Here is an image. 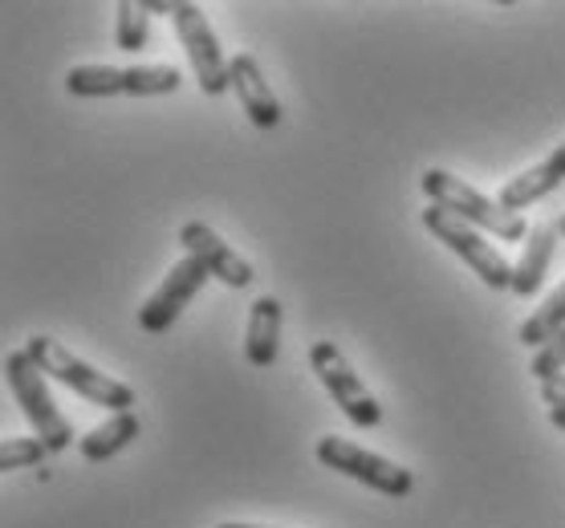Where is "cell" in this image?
I'll return each mask as SVG.
<instances>
[{"label": "cell", "instance_id": "obj_1", "mask_svg": "<svg viewBox=\"0 0 565 528\" xmlns=\"http://www.w3.org/2000/svg\"><path fill=\"white\" fill-rule=\"evenodd\" d=\"M419 183H424L427 200H431L436 207H444V212H451V216L468 219V224L480 228V233H492L497 240H504V245L525 240V236L533 233L521 212L501 207V200H489L484 192H476L468 180H456L451 171L427 168Z\"/></svg>", "mask_w": 565, "mask_h": 528}, {"label": "cell", "instance_id": "obj_2", "mask_svg": "<svg viewBox=\"0 0 565 528\" xmlns=\"http://www.w3.org/2000/svg\"><path fill=\"white\" fill-rule=\"evenodd\" d=\"M25 354L41 366V374H50L57 382H65L70 390H77L86 402L94 407H106L110 414H122L135 407V390L127 382H118L110 374L94 370L90 362H82L74 349H65L57 337H45V334H33L25 342Z\"/></svg>", "mask_w": 565, "mask_h": 528}, {"label": "cell", "instance_id": "obj_3", "mask_svg": "<svg viewBox=\"0 0 565 528\" xmlns=\"http://www.w3.org/2000/svg\"><path fill=\"white\" fill-rule=\"evenodd\" d=\"M424 228L436 236L439 245H448L489 289H497V293H501V289H513V265H509L501 248L492 245L480 228H472L468 219L451 216V212H444V207H436V204H427Z\"/></svg>", "mask_w": 565, "mask_h": 528}, {"label": "cell", "instance_id": "obj_4", "mask_svg": "<svg viewBox=\"0 0 565 528\" xmlns=\"http://www.w3.org/2000/svg\"><path fill=\"white\" fill-rule=\"evenodd\" d=\"M4 378H9V390H13L17 407L25 411V419L33 423L38 439H45V448L50 451H65L74 443V427L57 411V402H53L50 387H45V374L33 358H29L25 349H13L9 358H4Z\"/></svg>", "mask_w": 565, "mask_h": 528}, {"label": "cell", "instance_id": "obj_5", "mask_svg": "<svg viewBox=\"0 0 565 528\" xmlns=\"http://www.w3.org/2000/svg\"><path fill=\"white\" fill-rule=\"evenodd\" d=\"M318 460L330 467V472H342V476L359 479V484L383 492L391 500H403V496L415 488V476L403 464H391V460H383V455H374V451L359 448V443H350V439H342V435H321Z\"/></svg>", "mask_w": 565, "mask_h": 528}, {"label": "cell", "instance_id": "obj_6", "mask_svg": "<svg viewBox=\"0 0 565 528\" xmlns=\"http://www.w3.org/2000/svg\"><path fill=\"white\" fill-rule=\"evenodd\" d=\"M309 366H313V374L321 378V387L330 390V399L342 407V414H347L350 423L362 427V431H371V427L383 423L379 399L366 390V382H362L359 374L350 370V362L338 354L334 342H313V346H309Z\"/></svg>", "mask_w": 565, "mask_h": 528}, {"label": "cell", "instance_id": "obj_7", "mask_svg": "<svg viewBox=\"0 0 565 528\" xmlns=\"http://www.w3.org/2000/svg\"><path fill=\"white\" fill-rule=\"evenodd\" d=\"M171 25H175V33H180V45L188 50L195 86H200L207 98L232 90L228 57L220 53V41H216V33H212V25H207L204 9H200V4H188V0H175V9H171Z\"/></svg>", "mask_w": 565, "mask_h": 528}, {"label": "cell", "instance_id": "obj_8", "mask_svg": "<svg viewBox=\"0 0 565 528\" xmlns=\"http://www.w3.org/2000/svg\"><path fill=\"white\" fill-rule=\"evenodd\" d=\"M207 277H212V272H207L195 257L175 260V265L168 269V277L159 281V289L142 301V310H139L142 334H168L171 325H175V317L192 305V297L207 284Z\"/></svg>", "mask_w": 565, "mask_h": 528}, {"label": "cell", "instance_id": "obj_9", "mask_svg": "<svg viewBox=\"0 0 565 528\" xmlns=\"http://www.w3.org/2000/svg\"><path fill=\"white\" fill-rule=\"evenodd\" d=\"M180 245L188 248V257L200 260L216 281L232 284V289H248V284H253V265H248L232 245H224L216 228H207L204 219H188V224H183Z\"/></svg>", "mask_w": 565, "mask_h": 528}, {"label": "cell", "instance_id": "obj_10", "mask_svg": "<svg viewBox=\"0 0 565 528\" xmlns=\"http://www.w3.org/2000/svg\"><path fill=\"white\" fill-rule=\"evenodd\" d=\"M228 82H232V94L241 98V110L248 115L253 127L273 130L277 122H281V103H277L273 86L265 82L260 62L253 57V53H236V57H228Z\"/></svg>", "mask_w": 565, "mask_h": 528}, {"label": "cell", "instance_id": "obj_11", "mask_svg": "<svg viewBox=\"0 0 565 528\" xmlns=\"http://www.w3.org/2000/svg\"><path fill=\"white\" fill-rule=\"evenodd\" d=\"M562 183H565V142L553 147V155L545 159V163L521 171L516 180L504 183L497 200H501V207H509V212H521V207L537 204V200H545L550 192H557Z\"/></svg>", "mask_w": 565, "mask_h": 528}, {"label": "cell", "instance_id": "obj_12", "mask_svg": "<svg viewBox=\"0 0 565 528\" xmlns=\"http://www.w3.org/2000/svg\"><path fill=\"white\" fill-rule=\"evenodd\" d=\"M277 354H281V301L277 297H257L245 330V358L265 370V366L277 362Z\"/></svg>", "mask_w": 565, "mask_h": 528}, {"label": "cell", "instance_id": "obj_13", "mask_svg": "<svg viewBox=\"0 0 565 528\" xmlns=\"http://www.w3.org/2000/svg\"><path fill=\"white\" fill-rule=\"evenodd\" d=\"M553 245H557V228H545V224H537V228L525 236L521 260L513 265V293L516 297H533L541 284H545V269H550V260H553Z\"/></svg>", "mask_w": 565, "mask_h": 528}, {"label": "cell", "instance_id": "obj_14", "mask_svg": "<svg viewBox=\"0 0 565 528\" xmlns=\"http://www.w3.org/2000/svg\"><path fill=\"white\" fill-rule=\"evenodd\" d=\"M142 423L135 411H122V414H110L106 423H98L94 431L77 439V448H82V460H90V464H103L110 455H118L122 448H130L135 439H139Z\"/></svg>", "mask_w": 565, "mask_h": 528}, {"label": "cell", "instance_id": "obj_15", "mask_svg": "<svg viewBox=\"0 0 565 528\" xmlns=\"http://www.w3.org/2000/svg\"><path fill=\"white\" fill-rule=\"evenodd\" d=\"M65 90L74 98H110L127 94V65H74L65 74Z\"/></svg>", "mask_w": 565, "mask_h": 528}, {"label": "cell", "instance_id": "obj_16", "mask_svg": "<svg viewBox=\"0 0 565 528\" xmlns=\"http://www.w3.org/2000/svg\"><path fill=\"white\" fill-rule=\"evenodd\" d=\"M562 330H565V281L557 284V289L541 301L537 310H533V317L521 325V342H525L529 349L533 346L541 349L553 334H562Z\"/></svg>", "mask_w": 565, "mask_h": 528}, {"label": "cell", "instance_id": "obj_17", "mask_svg": "<svg viewBox=\"0 0 565 528\" xmlns=\"http://www.w3.org/2000/svg\"><path fill=\"white\" fill-rule=\"evenodd\" d=\"M151 41V13L142 0H122L115 9V45L122 53H142Z\"/></svg>", "mask_w": 565, "mask_h": 528}, {"label": "cell", "instance_id": "obj_18", "mask_svg": "<svg viewBox=\"0 0 565 528\" xmlns=\"http://www.w3.org/2000/svg\"><path fill=\"white\" fill-rule=\"evenodd\" d=\"M180 69L175 65H127V94L135 98H154V94L180 90Z\"/></svg>", "mask_w": 565, "mask_h": 528}, {"label": "cell", "instance_id": "obj_19", "mask_svg": "<svg viewBox=\"0 0 565 528\" xmlns=\"http://www.w3.org/2000/svg\"><path fill=\"white\" fill-rule=\"evenodd\" d=\"M50 455L45 448V439H25V435H13V439H0V472H25V467H38L41 460Z\"/></svg>", "mask_w": 565, "mask_h": 528}, {"label": "cell", "instance_id": "obj_20", "mask_svg": "<svg viewBox=\"0 0 565 528\" xmlns=\"http://www.w3.org/2000/svg\"><path fill=\"white\" fill-rule=\"evenodd\" d=\"M529 374L537 378L541 387H545V382H553V378H562V374H565V330H562V334H553L550 342L533 354V362H529Z\"/></svg>", "mask_w": 565, "mask_h": 528}, {"label": "cell", "instance_id": "obj_21", "mask_svg": "<svg viewBox=\"0 0 565 528\" xmlns=\"http://www.w3.org/2000/svg\"><path fill=\"white\" fill-rule=\"evenodd\" d=\"M541 402H545V407H565V374L562 378H553V382H545V387H541Z\"/></svg>", "mask_w": 565, "mask_h": 528}, {"label": "cell", "instance_id": "obj_22", "mask_svg": "<svg viewBox=\"0 0 565 528\" xmlns=\"http://www.w3.org/2000/svg\"><path fill=\"white\" fill-rule=\"evenodd\" d=\"M550 423L557 427V431H565V407H553V411H550Z\"/></svg>", "mask_w": 565, "mask_h": 528}, {"label": "cell", "instance_id": "obj_23", "mask_svg": "<svg viewBox=\"0 0 565 528\" xmlns=\"http://www.w3.org/2000/svg\"><path fill=\"white\" fill-rule=\"evenodd\" d=\"M216 528H269V525H241V520H224V525Z\"/></svg>", "mask_w": 565, "mask_h": 528}, {"label": "cell", "instance_id": "obj_24", "mask_svg": "<svg viewBox=\"0 0 565 528\" xmlns=\"http://www.w3.org/2000/svg\"><path fill=\"white\" fill-rule=\"evenodd\" d=\"M553 228H557V236H565V212L557 216V224H553Z\"/></svg>", "mask_w": 565, "mask_h": 528}]
</instances>
